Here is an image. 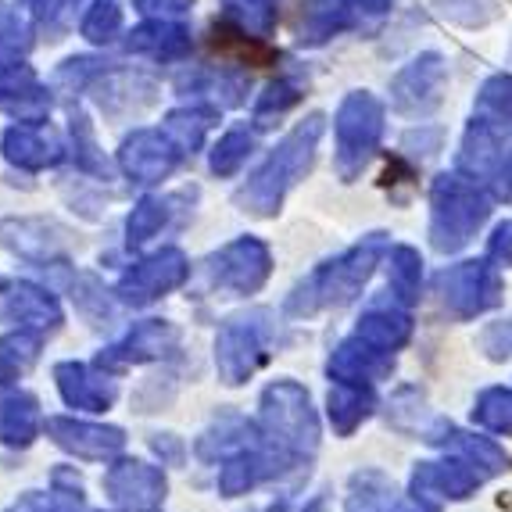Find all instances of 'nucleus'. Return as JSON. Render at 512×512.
<instances>
[{
	"instance_id": "nucleus-1",
	"label": "nucleus",
	"mask_w": 512,
	"mask_h": 512,
	"mask_svg": "<svg viewBox=\"0 0 512 512\" xmlns=\"http://www.w3.org/2000/svg\"><path fill=\"white\" fill-rule=\"evenodd\" d=\"M512 162V76H491L480 86L470 126L462 133L459 165L480 183H495Z\"/></svg>"
},
{
	"instance_id": "nucleus-2",
	"label": "nucleus",
	"mask_w": 512,
	"mask_h": 512,
	"mask_svg": "<svg viewBox=\"0 0 512 512\" xmlns=\"http://www.w3.org/2000/svg\"><path fill=\"white\" fill-rule=\"evenodd\" d=\"M323 133H326L323 115H308V119H301L298 126L276 144V151L258 165L255 176L237 190L240 212H248V215L280 212L287 190H291L298 180H305L308 169L316 165V151H319Z\"/></svg>"
},
{
	"instance_id": "nucleus-3",
	"label": "nucleus",
	"mask_w": 512,
	"mask_h": 512,
	"mask_svg": "<svg viewBox=\"0 0 512 512\" xmlns=\"http://www.w3.org/2000/svg\"><path fill=\"white\" fill-rule=\"evenodd\" d=\"M384 251H387L384 233H369L362 244H355L351 251H344V255L319 265L316 273L308 276L298 291L287 298V312H291V316H312L319 308L351 301L362 291V283L373 276V265L384 258Z\"/></svg>"
},
{
	"instance_id": "nucleus-4",
	"label": "nucleus",
	"mask_w": 512,
	"mask_h": 512,
	"mask_svg": "<svg viewBox=\"0 0 512 512\" xmlns=\"http://www.w3.org/2000/svg\"><path fill=\"white\" fill-rule=\"evenodd\" d=\"M430 240L441 255L466 248L477 230L491 215V197L484 194L480 180L466 176L462 169L441 172L430 187Z\"/></svg>"
},
{
	"instance_id": "nucleus-5",
	"label": "nucleus",
	"mask_w": 512,
	"mask_h": 512,
	"mask_svg": "<svg viewBox=\"0 0 512 512\" xmlns=\"http://www.w3.org/2000/svg\"><path fill=\"white\" fill-rule=\"evenodd\" d=\"M262 441L280 459V466H291L316 452L319 427L308 409V394L291 380L265 387L262 394Z\"/></svg>"
},
{
	"instance_id": "nucleus-6",
	"label": "nucleus",
	"mask_w": 512,
	"mask_h": 512,
	"mask_svg": "<svg viewBox=\"0 0 512 512\" xmlns=\"http://www.w3.org/2000/svg\"><path fill=\"white\" fill-rule=\"evenodd\" d=\"M387 108L384 101L369 90H351L333 115V137H337V154H333V169L344 183L359 180L362 169L373 162L384 140Z\"/></svg>"
},
{
	"instance_id": "nucleus-7",
	"label": "nucleus",
	"mask_w": 512,
	"mask_h": 512,
	"mask_svg": "<svg viewBox=\"0 0 512 512\" xmlns=\"http://www.w3.org/2000/svg\"><path fill=\"white\" fill-rule=\"evenodd\" d=\"M269 312H248L237 316L219 330L215 341V366H219L222 384H244L265 359H269V344H273V323Z\"/></svg>"
},
{
	"instance_id": "nucleus-8",
	"label": "nucleus",
	"mask_w": 512,
	"mask_h": 512,
	"mask_svg": "<svg viewBox=\"0 0 512 512\" xmlns=\"http://www.w3.org/2000/svg\"><path fill=\"white\" fill-rule=\"evenodd\" d=\"M448 90V65L437 51H423L391 79V108L405 119H427L441 108Z\"/></svg>"
},
{
	"instance_id": "nucleus-9",
	"label": "nucleus",
	"mask_w": 512,
	"mask_h": 512,
	"mask_svg": "<svg viewBox=\"0 0 512 512\" xmlns=\"http://www.w3.org/2000/svg\"><path fill=\"white\" fill-rule=\"evenodd\" d=\"M187 276H190L187 255H183L180 248H162L129 265L126 273H122L119 287H115V294H119L122 305L140 308V305H151V301L165 298V294L176 291V287H183Z\"/></svg>"
},
{
	"instance_id": "nucleus-10",
	"label": "nucleus",
	"mask_w": 512,
	"mask_h": 512,
	"mask_svg": "<svg viewBox=\"0 0 512 512\" xmlns=\"http://www.w3.org/2000/svg\"><path fill=\"white\" fill-rule=\"evenodd\" d=\"M444 305L459 319H473L502 301V280L491 262H459L437 276Z\"/></svg>"
},
{
	"instance_id": "nucleus-11",
	"label": "nucleus",
	"mask_w": 512,
	"mask_h": 512,
	"mask_svg": "<svg viewBox=\"0 0 512 512\" xmlns=\"http://www.w3.org/2000/svg\"><path fill=\"white\" fill-rule=\"evenodd\" d=\"M273 269V255L262 240L240 237L208 258V283L230 294H255Z\"/></svg>"
},
{
	"instance_id": "nucleus-12",
	"label": "nucleus",
	"mask_w": 512,
	"mask_h": 512,
	"mask_svg": "<svg viewBox=\"0 0 512 512\" xmlns=\"http://www.w3.org/2000/svg\"><path fill=\"white\" fill-rule=\"evenodd\" d=\"M165 473L137 459H119L104 473V495L119 512H158L165 502Z\"/></svg>"
},
{
	"instance_id": "nucleus-13",
	"label": "nucleus",
	"mask_w": 512,
	"mask_h": 512,
	"mask_svg": "<svg viewBox=\"0 0 512 512\" xmlns=\"http://www.w3.org/2000/svg\"><path fill=\"white\" fill-rule=\"evenodd\" d=\"M176 344H180V330H176L169 319H144V323L133 326L119 344L104 348L94 359V366L115 376L129 366H144V362L165 359V355L176 351Z\"/></svg>"
},
{
	"instance_id": "nucleus-14",
	"label": "nucleus",
	"mask_w": 512,
	"mask_h": 512,
	"mask_svg": "<svg viewBox=\"0 0 512 512\" xmlns=\"http://www.w3.org/2000/svg\"><path fill=\"white\" fill-rule=\"evenodd\" d=\"M183 158H187V154L176 147V140H172L165 129H137L119 151L122 172H126L133 183H140V187L162 183Z\"/></svg>"
},
{
	"instance_id": "nucleus-15",
	"label": "nucleus",
	"mask_w": 512,
	"mask_h": 512,
	"mask_svg": "<svg viewBox=\"0 0 512 512\" xmlns=\"http://www.w3.org/2000/svg\"><path fill=\"white\" fill-rule=\"evenodd\" d=\"M43 430L61 452L76 455L83 462H108L126 448V430L122 427H104V423H86V419L47 416Z\"/></svg>"
},
{
	"instance_id": "nucleus-16",
	"label": "nucleus",
	"mask_w": 512,
	"mask_h": 512,
	"mask_svg": "<svg viewBox=\"0 0 512 512\" xmlns=\"http://www.w3.org/2000/svg\"><path fill=\"white\" fill-rule=\"evenodd\" d=\"M54 380H58L61 402L76 412H108L119 398V384L111 380V373L83 362H58Z\"/></svg>"
},
{
	"instance_id": "nucleus-17",
	"label": "nucleus",
	"mask_w": 512,
	"mask_h": 512,
	"mask_svg": "<svg viewBox=\"0 0 512 512\" xmlns=\"http://www.w3.org/2000/svg\"><path fill=\"white\" fill-rule=\"evenodd\" d=\"M0 111L15 115L18 122H43L51 111V94L36 83V76L22 61L0 65Z\"/></svg>"
},
{
	"instance_id": "nucleus-18",
	"label": "nucleus",
	"mask_w": 512,
	"mask_h": 512,
	"mask_svg": "<svg viewBox=\"0 0 512 512\" xmlns=\"http://www.w3.org/2000/svg\"><path fill=\"white\" fill-rule=\"evenodd\" d=\"M344 29H355L348 0H301L298 18H294V36L301 47H323Z\"/></svg>"
},
{
	"instance_id": "nucleus-19",
	"label": "nucleus",
	"mask_w": 512,
	"mask_h": 512,
	"mask_svg": "<svg viewBox=\"0 0 512 512\" xmlns=\"http://www.w3.org/2000/svg\"><path fill=\"white\" fill-rule=\"evenodd\" d=\"M0 244L26 262H54L61 255V230L47 219L0 222Z\"/></svg>"
},
{
	"instance_id": "nucleus-20",
	"label": "nucleus",
	"mask_w": 512,
	"mask_h": 512,
	"mask_svg": "<svg viewBox=\"0 0 512 512\" xmlns=\"http://www.w3.org/2000/svg\"><path fill=\"white\" fill-rule=\"evenodd\" d=\"M126 51L147 54L154 61H180L190 54V29L176 18H147L144 26L129 33Z\"/></svg>"
},
{
	"instance_id": "nucleus-21",
	"label": "nucleus",
	"mask_w": 512,
	"mask_h": 512,
	"mask_svg": "<svg viewBox=\"0 0 512 512\" xmlns=\"http://www.w3.org/2000/svg\"><path fill=\"white\" fill-rule=\"evenodd\" d=\"M4 154L18 169H47L61 158L58 140L51 137V129H43V122H18L4 133Z\"/></svg>"
},
{
	"instance_id": "nucleus-22",
	"label": "nucleus",
	"mask_w": 512,
	"mask_h": 512,
	"mask_svg": "<svg viewBox=\"0 0 512 512\" xmlns=\"http://www.w3.org/2000/svg\"><path fill=\"white\" fill-rule=\"evenodd\" d=\"M387 369H391V351H380L376 344L362 341L359 333L348 337L330 359V376L337 384H366Z\"/></svg>"
},
{
	"instance_id": "nucleus-23",
	"label": "nucleus",
	"mask_w": 512,
	"mask_h": 512,
	"mask_svg": "<svg viewBox=\"0 0 512 512\" xmlns=\"http://www.w3.org/2000/svg\"><path fill=\"white\" fill-rule=\"evenodd\" d=\"M43 430V412L36 394L8 391L0 394V444L4 448H29Z\"/></svg>"
},
{
	"instance_id": "nucleus-24",
	"label": "nucleus",
	"mask_w": 512,
	"mask_h": 512,
	"mask_svg": "<svg viewBox=\"0 0 512 512\" xmlns=\"http://www.w3.org/2000/svg\"><path fill=\"white\" fill-rule=\"evenodd\" d=\"M8 319L47 337L61 326V305L54 301V294H47L36 283H18L8 294Z\"/></svg>"
},
{
	"instance_id": "nucleus-25",
	"label": "nucleus",
	"mask_w": 512,
	"mask_h": 512,
	"mask_svg": "<svg viewBox=\"0 0 512 512\" xmlns=\"http://www.w3.org/2000/svg\"><path fill=\"white\" fill-rule=\"evenodd\" d=\"M355 333H359L362 341L376 344L380 351H391L394 355V351L409 341L412 319L402 308V301H380V305H373L366 316L359 319V330Z\"/></svg>"
},
{
	"instance_id": "nucleus-26",
	"label": "nucleus",
	"mask_w": 512,
	"mask_h": 512,
	"mask_svg": "<svg viewBox=\"0 0 512 512\" xmlns=\"http://www.w3.org/2000/svg\"><path fill=\"white\" fill-rule=\"evenodd\" d=\"M484 480L466 459L459 462H427L416 470V491L419 495H448V498H466L473 487Z\"/></svg>"
},
{
	"instance_id": "nucleus-27",
	"label": "nucleus",
	"mask_w": 512,
	"mask_h": 512,
	"mask_svg": "<svg viewBox=\"0 0 512 512\" xmlns=\"http://www.w3.org/2000/svg\"><path fill=\"white\" fill-rule=\"evenodd\" d=\"M180 90L183 94H194L201 101H208L212 108H230V104H244L248 97L251 83L248 76H237L230 69H205V72H194V76L180 79Z\"/></svg>"
},
{
	"instance_id": "nucleus-28",
	"label": "nucleus",
	"mask_w": 512,
	"mask_h": 512,
	"mask_svg": "<svg viewBox=\"0 0 512 512\" xmlns=\"http://www.w3.org/2000/svg\"><path fill=\"white\" fill-rule=\"evenodd\" d=\"M40 348H43V333L26 330V326H18L15 333H4L0 337V387L15 384L18 376H26L29 366L40 359Z\"/></svg>"
},
{
	"instance_id": "nucleus-29",
	"label": "nucleus",
	"mask_w": 512,
	"mask_h": 512,
	"mask_svg": "<svg viewBox=\"0 0 512 512\" xmlns=\"http://www.w3.org/2000/svg\"><path fill=\"white\" fill-rule=\"evenodd\" d=\"M215 115H219V108H212V104H194V108L169 111L162 129L176 140V147H180L183 154H194L197 147L205 144V133L215 122Z\"/></svg>"
},
{
	"instance_id": "nucleus-30",
	"label": "nucleus",
	"mask_w": 512,
	"mask_h": 512,
	"mask_svg": "<svg viewBox=\"0 0 512 512\" xmlns=\"http://www.w3.org/2000/svg\"><path fill=\"white\" fill-rule=\"evenodd\" d=\"M212 47L222 54V58H230L233 65H269V61H276V51H269L265 40L240 33V29L230 26V22L212 26Z\"/></svg>"
},
{
	"instance_id": "nucleus-31",
	"label": "nucleus",
	"mask_w": 512,
	"mask_h": 512,
	"mask_svg": "<svg viewBox=\"0 0 512 512\" xmlns=\"http://www.w3.org/2000/svg\"><path fill=\"white\" fill-rule=\"evenodd\" d=\"M276 0H222V18L237 26L240 33L269 40L276 29Z\"/></svg>"
},
{
	"instance_id": "nucleus-32",
	"label": "nucleus",
	"mask_w": 512,
	"mask_h": 512,
	"mask_svg": "<svg viewBox=\"0 0 512 512\" xmlns=\"http://www.w3.org/2000/svg\"><path fill=\"white\" fill-rule=\"evenodd\" d=\"M301 97H305V86H301V79H294V76L273 79V83L265 86V94L255 101V126L269 129L276 119H283L294 104H301Z\"/></svg>"
},
{
	"instance_id": "nucleus-33",
	"label": "nucleus",
	"mask_w": 512,
	"mask_h": 512,
	"mask_svg": "<svg viewBox=\"0 0 512 512\" xmlns=\"http://www.w3.org/2000/svg\"><path fill=\"white\" fill-rule=\"evenodd\" d=\"M373 409V394L362 384H337L330 391V419L341 434H351Z\"/></svg>"
},
{
	"instance_id": "nucleus-34",
	"label": "nucleus",
	"mask_w": 512,
	"mask_h": 512,
	"mask_svg": "<svg viewBox=\"0 0 512 512\" xmlns=\"http://www.w3.org/2000/svg\"><path fill=\"white\" fill-rule=\"evenodd\" d=\"M255 151V129L248 126H230L212 147V172L215 176H233L244 169V162Z\"/></svg>"
},
{
	"instance_id": "nucleus-35",
	"label": "nucleus",
	"mask_w": 512,
	"mask_h": 512,
	"mask_svg": "<svg viewBox=\"0 0 512 512\" xmlns=\"http://www.w3.org/2000/svg\"><path fill=\"white\" fill-rule=\"evenodd\" d=\"M419 276H423V262L412 248H394L387 255V283H391V294L394 301H402V305H412L419 294Z\"/></svg>"
},
{
	"instance_id": "nucleus-36",
	"label": "nucleus",
	"mask_w": 512,
	"mask_h": 512,
	"mask_svg": "<svg viewBox=\"0 0 512 512\" xmlns=\"http://www.w3.org/2000/svg\"><path fill=\"white\" fill-rule=\"evenodd\" d=\"M169 201H162V197H144L137 208H133V215L126 219V244L129 248H144L147 240L158 237V233L165 230V222H169Z\"/></svg>"
},
{
	"instance_id": "nucleus-37",
	"label": "nucleus",
	"mask_w": 512,
	"mask_h": 512,
	"mask_svg": "<svg viewBox=\"0 0 512 512\" xmlns=\"http://www.w3.org/2000/svg\"><path fill=\"white\" fill-rule=\"evenodd\" d=\"M444 444H452L455 452L470 462L473 470L480 466V473H484V477H491V473H502L505 466H509V459H505V455L498 452L491 441H484V437H470V434H459V430H448V441H444Z\"/></svg>"
},
{
	"instance_id": "nucleus-38",
	"label": "nucleus",
	"mask_w": 512,
	"mask_h": 512,
	"mask_svg": "<svg viewBox=\"0 0 512 512\" xmlns=\"http://www.w3.org/2000/svg\"><path fill=\"white\" fill-rule=\"evenodd\" d=\"M47 498H51V512H90L83 480L72 466H58L51 473V495Z\"/></svg>"
},
{
	"instance_id": "nucleus-39",
	"label": "nucleus",
	"mask_w": 512,
	"mask_h": 512,
	"mask_svg": "<svg viewBox=\"0 0 512 512\" xmlns=\"http://www.w3.org/2000/svg\"><path fill=\"white\" fill-rule=\"evenodd\" d=\"M83 36L94 43H108L115 40V33L122 29V8L119 0H94L90 11L83 15Z\"/></svg>"
},
{
	"instance_id": "nucleus-40",
	"label": "nucleus",
	"mask_w": 512,
	"mask_h": 512,
	"mask_svg": "<svg viewBox=\"0 0 512 512\" xmlns=\"http://www.w3.org/2000/svg\"><path fill=\"white\" fill-rule=\"evenodd\" d=\"M29 29L26 22L18 18L15 8H8L4 0H0V65L4 61H18V54L29 51Z\"/></svg>"
},
{
	"instance_id": "nucleus-41",
	"label": "nucleus",
	"mask_w": 512,
	"mask_h": 512,
	"mask_svg": "<svg viewBox=\"0 0 512 512\" xmlns=\"http://www.w3.org/2000/svg\"><path fill=\"white\" fill-rule=\"evenodd\" d=\"M477 423H484L487 430L498 434H512V391H484L477 402Z\"/></svg>"
},
{
	"instance_id": "nucleus-42",
	"label": "nucleus",
	"mask_w": 512,
	"mask_h": 512,
	"mask_svg": "<svg viewBox=\"0 0 512 512\" xmlns=\"http://www.w3.org/2000/svg\"><path fill=\"white\" fill-rule=\"evenodd\" d=\"M434 8L441 18L459 22V26H466V29H477V26H487V22H495V8H491L487 0H437Z\"/></svg>"
},
{
	"instance_id": "nucleus-43",
	"label": "nucleus",
	"mask_w": 512,
	"mask_h": 512,
	"mask_svg": "<svg viewBox=\"0 0 512 512\" xmlns=\"http://www.w3.org/2000/svg\"><path fill=\"white\" fill-rule=\"evenodd\" d=\"M72 140H76V165L79 169L94 172V176L108 180V165H104V158L97 154L94 133H90V126H86V115H79V111H72Z\"/></svg>"
},
{
	"instance_id": "nucleus-44",
	"label": "nucleus",
	"mask_w": 512,
	"mask_h": 512,
	"mask_svg": "<svg viewBox=\"0 0 512 512\" xmlns=\"http://www.w3.org/2000/svg\"><path fill=\"white\" fill-rule=\"evenodd\" d=\"M348 4H351V15H355V33L362 36H373L394 8V0H348Z\"/></svg>"
},
{
	"instance_id": "nucleus-45",
	"label": "nucleus",
	"mask_w": 512,
	"mask_h": 512,
	"mask_svg": "<svg viewBox=\"0 0 512 512\" xmlns=\"http://www.w3.org/2000/svg\"><path fill=\"white\" fill-rule=\"evenodd\" d=\"M441 140H444L441 126H423V122H419V129H409V133L402 137V151L423 162V158L441 151Z\"/></svg>"
},
{
	"instance_id": "nucleus-46",
	"label": "nucleus",
	"mask_w": 512,
	"mask_h": 512,
	"mask_svg": "<svg viewBox=\"0 0 512 512\" xmlns=\"http://www.w3.org/2000/svg\"><path fill=\"white\" fill-rule=\"evenodd\" d=\"M72 301H76L79 308H83L86 316H108V298H104L101 283L94 280V276H79L76 283H72Z\"/></svg>"
},
{
	"instance_id": "nucleus-47",
	"label": "nucleus",
	"mask_w": 512,
	"mask_h": 512,
	"mask_svg": "<svg viewBox=\"0 0 512 512\" xmlns=\"http://www.w3.org/2000/svg\"><path fill=\"white\" fill-rule=\"evenodd\" d=\"M26 4L36 11L40 26H47L51 33H61V29L69 26L72 8H76L79 0H26Z\"/></svg>"
},
{
	"instance_id": "nucleus-48",
	"label": "nucleus",
	"mask_w": 512,
	"mask_h": 512,
	"mask_svg": "<svg viewBox=\"0 0 512 512\" xmlns=\"http://www.w3.org/2000/svg\"><path fill=\"white\" fill-rule=\"evenodd\" d=\"M133 4L147 18H176V22L183 15H190V8H194V0H133Z\"/></svg>"
},
{
	"instance_id": "nucleus-49",
	"label": "nucleus",
	"mask_w": 512,
	"mask_h": 512,
	"mask_svg": "<svg viewBox=\"0 0 512 512\" xmlns=\"http://www.w3.org/2000/svg\"><path fill=\"white\" fill-rule=\"evenodd\" d=\"M487 258H495L502 265H512V222H502L487 244Z\"/></svg>"
},
{
	"instance_id": "nucleus-50",
	"label": "nucleus",
	"mask_w": 512,
	"mask_h": 512,
	"mask_svg": "<svg viewBox=\"0 0 512 512\" xmlns=\"http://www.w3.org/2000/svg\"><path fill=\"white\" fill-rule=\"evenodd\" d=\"M151 448H154V455H162V462H172V466L183 459V444L176 441L172 434H154Z\"/></svg>"
},
{
	"instance_id": "nucleus-51",
	"label": "nucleus",
	"mask_w": 512,
	"mask_h": 512,
	"mask_svg": "<svg viewBox=\"0 0 512 512\" xmlns=\"http://www.w3.org/2000/svg\"><path fill=\"white\" fill-rule=\"evenodd\" d=\"M4 512H51V498L40 495V491H26V495H18V502Z\"/></svg>"
},
{
	"instance_id": "nucleus-52",
	"label": "nucleus",
	"mask_w": 512,
	"mask_h": 512,
	"mask_svg": "<svg viewBox=\"0 0 512 512\" xmlns=\"http://www.w3.org/2000/svg\"><path fill=\"white\" fill-rule=\"evenodd\" d=\"M495 194L502 197V201H509V205H512V162L505 165L502 176L495 180Z\"/></svg>"
},
{
	"instance_id": "nucleus-53",
	"label": "nucleus",
	"mask_w": 512,
	"mask_h": 512,
	"mask_svg": "<svg viewBox=\"0 0 512 512\" xmlns=\"http://www.w3.org/2000/svg\"><path fill=\"white\" fill-rule=\"evenodd\" d=\"M0 291H8V280H0Z\"/></svg>"
}]
</instances>
